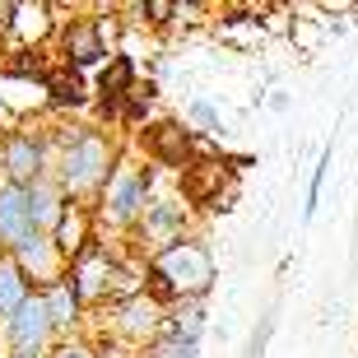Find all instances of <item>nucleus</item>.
Segmentation results:
<instances>
[{
	"instance_id": "nucleus-1",
	"label": "nucleus",
	"mask_w": 358,
	"mask_h": 358,
	"mask_svg": "<svg viewBox=\"0 0 358 358\" xmlns=\"http://www.w3.org/2000/svg\"><path fill=\"white\" fill-rule=\"evenodd\" d=\"M56 182L66 186L70 200L80 205H98L103 186L112 182L117 163L126 159L117 149V140L98 126H56Z\"/></svg>"
},
{
	"instance_id": "nucleus-2",
	"label": "nucleus",
	"mask_w": 358,
	"mask_h": 358,
	"mask_svg": "<svg viewBox=\"0 0 358 358\" xmlns=\"http://www.w3.org/2000/svg\"><path fill=\"white\" fill-rule=\"evenodd\" d=\"M219 279V266H214V247L200 233L163 247L159 256L145 261V293L159 307H182V303H205Z\"/></svg>"
},
{
	"instance_id": "nucleus-3",
	"label": "nucleus",
	"mask_w": 358,
	"mask_h": 358,
	"mask_svg": "<svg viewBox=\"0 0 358 358\" xmlns=\"http://www.w3.org/2000/svg\"><path fill=\"white\" fill-rule=\"evenodd\" d=\"M159 196V163H135V159H121L112 182L103 186V196L93 205L98 214V233L112 228V233H135V224L145 219L149 200Z\"/></svg>"
},
{
	"instance_id": "nucleus-4",
	"label": "nucleus",
	"mask_w": 358,
	"mask_h": 358,
	"mask_svg": "<svg viewBox=\"0 0 358 358\" xmlns=\"http://www.w3.org/2000/svg\"><path fill=\"white\" fill-rule=\"evenodd\" d=\"M0 173L19 186H33L56 173V135L52 131H0Z\"/></svg>"
},
{
	"instance_id": "nucleus-5",
	"label": "nucleus",
	"mask_w": 358,
	"mask_h": 358,
	"mask_svg": "<svg viewBox=\"0 0 358 358\" xmlns=\"http://www.w3.org/2000/svg\"><path fill=\"white\" fill-rule=\"evenodd\" d=\"M182 238H191V205L182 196H154L145 219L135 224V247L149 261V256H159L163 247H173Z\"/></svg>"
},
{
	"instance_id": "nucleus-6",
	"label": "nucleus",
	"mask_w": 358,
	"mask_h": 358,
	"mask_svg": "<svg viewBox=\"0 0 358 358\" xmlns=\"http://www.w3.org/2000/svg\"><path fill=\"white\" fill-rule=\"evenodd\" d=\"M56 340H61V331H56L52 321V307H47V298L42 293H33L19 312H14L5 326H0V349L10 354V349H33V354H52Z\"/></svg>"
},
{
	"instance_id": "nucleus-7",
	"label": "nucleus",
	"mask_w": 358,
	"mask_h": 358,
	"mask_svg": "<svg viewBox=\"0 0 358 358\" xmlns=\"http://www.w3.org/2000/svg\"><path fill=\"white\" fill-rule=\"evenodd\" d=\"M112 56L117 52L107 42L103 19H70V24H61V66L89 75V70H103Z\"/></svg>"
},
{
	"instance_id": "nucleus-8",
	"label": "nucleus",
	"mask_w": 358,
	"mask_h": 358,
	"mask_svg": "<svg viewBox=\"0 0 358 358\" xmlns=\"http://www.w3.org/2000/svg\"><path fill=\"white\" fill-rule=\"evenodd\" d=\"M163 321H168V307H159L149 293H135L126 303H112V335H117L121 345L140 349V354L163 335Z\"/></svg>"
},
{
	"instance_id": "nucleus-9",
	"label": "nucleus",
	"mask_w": 358,
	"mask_h": 358,
	"mask_svg": "<svg viewBox=\"0 0 358 358\" xmlns=\"http://www.w3.org/2000/svg\"><path fill=\"white\" fill-rule=\"evenodd\" d=\"M56 28H61L56 5H47V0H14L10 5V24H5V52H10V47L42 52V42L52 38Z\"/></svg>"
},
{
	"instance_id": "nucleus-10",
	"label": "nucleus",
	"mask_w": 358,
	"mask_h": 358,
	"mask_svg": "<svg viewBox=\"0 0 358 358\" xmlns=\"http://www.w3.org/2000/svg\"><path fill=\"white\" fill-rule=\"evenodd\" d=\"M10 256L19 261V270L33 279V289H38V293L52 289V284H61V279L70 275V261L61 256V247H56L52 233H33V238H24Z\"/></svg>"
},
{
	"instance_id": "nucleus-11",
	"label": "nucleus",
	"mask_w": 358,
	"mask_h": 358,
	"mask_svg": "<svg viewBox=\"0 0 358 358\" xmlns=\"http://www.w3.org/2000/svg\"><path fill=\"white\" fill-rule=\"evenodd\" d=\"M135 84H140V66H135V56L117 52L103 70H98V84H93L98 112H103L107 121H121V107H126V98L135 93Z\"/></svg>"
},
{
	"instance_id": "nucleus-12",
	"label": "nucleus",
	"mask_w": 358,
	"mask_h": 358,
	"mask_svg": "<svg viewBox=\"0 0 358 358\" xmlns=\"http://www.w3.org/2000/svg\"><path fill=\"white\" fill-rule=\"evenodd\" d=\"M145 163H159V168H173V173H186L191 168V131L182 121H154L145 135Z\"/></svg>"
},
{
	"instance_id": "nucleus-13",
	"label": "nucleus",
	"mask_w": 358,
	"mask_h": 358,
	"mask_svg": "<svg viewBox=\"0 0 358 358\" xmlns=\"http://www.w3.org/2000/svg\"><path fill=\"white\" fill-rule=\"evenodd\" d=\"M56 247H61V256H66L70 266L80 261L89 247H98L103 242V233H98V214H93V205H80V200H70V210H66V219L56 224Z\"/></svg>"
},
{
	"instance_id": "nucleus-14",
	"label": "nucleus",
	"mask_w": 358,
	"mask_h": 358,
	"mask_svg": "<svg viewBox=\"0 0 358 358\" xmlns=\"http://www.w3.org/2000/svg\"><path fill=\"white\" fill-rule=\"evenodd\" d=\"M70 196L56 177H42V182L28 186V219H33V233H56V224L66 219Z\"/></svg>"
},
{
	"instance_id": "nucleus-15",
	"label": "nucleus",
	"mask_w": 358,
	"mask_h": 358,
	"mask_svg": "<svg viewBox=\"0 0 358 358\" xmlns=\"http://www.w3.org/2000/svg\"><path fill=\"white\" fill-rule=\"evenodd\" d=\"M24 238H33V219H28V186L10 182L0 191V252H14Z\"/></svg>"
},
{
	"instance_id": "nucleus-16",
	"label": "nucleus",
	"mask_w": 358,
	"mask_h": 358,
	"mask_svg": "<svg viewBox=\"0 0 358 358\" xmlns=\"http://www.w3.org/2000/svg\"><path fill=\"white\" fill-rule=\"evenodd\" d=\"M42 298H47V307H52V321L61 335H80L84 317H89V307H84V298L75 293V284H70V275L61 279V284H52V289H42Z\"/></svg>"
},
{
	"instance_id": "nucleus-17",
	"label": "nucleus",
	"mask_w": 358,
	"mask_h": 358,
	"mask_svg": "<svg viewBox=\"0 0 358 358\" xmlns=\"http://www.w3.org/2000/svg\"><path fill=\"white\" fill-rule=\"evenodd\" d=\"M33 293H38V289H33V279H28L24 270H19V261L5 252V256H0V326H5V321L33 298Z\"/></svg>"
},
{
	"instance_id": "nucleus-18",
	"label": "nucleus",
	"mask_w": 358,
	"mask_h": 358,
	"mask_svg": "<svg viewBox=\"0 0 358 358\" xmlns=\"http://www.w3.org/2000/svg\"><path fill=\"white\" fill-rule=\"evenodd\" d=\"M47 93H52V112H80V107H89V84H84L80 70L70 66H52V75H47Z\"/></svg>"
},
{
	"instance_id": "nucleus-19",
	"label": "nucleus",
	"mask_w": 358,
	"mask_h": 358,
	"mask_svg": "<svg viewBox=\"0 0 358 358\" xmlns=\"http://www.w3.org/2000/svg\"><path fill=\"white\" fill-rule=\"evenodd\" d=\"M205 331H210V307L205 303H182L168 312V321H163V335H177V340H205Z\"/></svg>"
},
{
	"instance_id": "nucleus-20",
	"label": "nucleus",
	"mask_w": 358,
	"mask_h": 358,
	"mask_svg": "<svg viewBox=\"0 0 358 358\" xmlns=\"http://www.w3.org/2000/svg\"><path fill=\"white\" fill-rule=\"evenodd\" d=\"M186 126L196 135H210V140H224V131H228V117L219 112V107L210 103V98H186Z\"/></svg>"
},
{
	"instance_id": "nucleus-21",
	"label": "nucleus",
	"mask_w": 358,
	"mask_h": 358,
	"mask_svg": "<svg viewBox=\"0 0 358 358\" xmlns=\"http://www.w3.org/2000/svg\"><path fill=\"white\" fill-rule=\"evenodd\" d=\"M331 163H335V145L326 140L317 154V163H312V177H307V200H303V224H312L317 219V205H321V186H326V177H331Z\"/></svg>"
},
{
	"instance_id": "nucleus-22",
	"label": "nucleus",
	"mask_w": 358,
	"mask_h": 358,
	"mask_svg": "<svg viewBox=\"0 0 358 358\" xmlns=\"http://www.w3.org/2000/svg\"><path fill=\"white\" fill-rule=\"evenodd\" d=\"M131 14L145 28H168L177 24V0H140V5H131Z\"/></svg>"
},
{
	"instance_id": "nucleus-23",
	"label": "nucleus",
	"mask_w": 358,
	"mask_h": 358,
	"mask_svg": "<svg viewBox=\"0 0 358 358\" xmlns=\"http://www.w3.org/2000/svg\"><path fill=\"white\" fill-rule=\"evenodd\" d=\"M275 331H279V307H266L261 321H256V331H252V340H247V358H266Z\"/></svg>"
},
{
	"instance_id": "nucleus-24",
	"label": "nucleus",
	"mask_w": 358,
	"mask_h": 358,
	"mask_svg": "<svg viewBox=\"0 0 358 358\" xmlns=\"http://www.w3.org/2000/svg\"><path fill=\"white\" fill-rule=\"evenodd\" d=\"M140 358H200V345L196 340H177V335H159Z\"/></svg>"
},
{
	"instance_id": "nucleus-25",
	"label": "nucleus",
	"mask_w": 358,
	"mask_h": 358,
	"mask_svg": "<svg viewBox=\"0 0 358 358\" xmlns=\"http://www.w3.org/2000/svg\"><path fill=\"white\" fill-rule=\"evenodd\" d=\"M47 358H103V349H98V340H84V335H61Z\"/></svg>"
},
{
	"instance_id": "nucleus-26",
	"label": "nucleus",
	"mask_w": 358,
	"mask_h": 358,
	"mask_svg": "<svg viewBox=\"0 0 358 358\" xmlns=\"http://www.w3.org/2000/svg\"><path fill=\"white\" fill-rule=\"evenodd\" d=\"M200 14H210V5H196V0H177V24H200Z\"/></svg>"
},
{
	"instance_id": "nucleus-27",
	"label": "nucleus",
	"mask_w": 358,
	"mask_h": 358,
	"mask_svg": "<svg viewBox=\"0 0 358 358\" xmlns=\"http://www.w3.org/2000/svg\"><path fill=\"white\" fill-rule=\"evenodd\" d=\"M270 112H289V93H270Z\"/></svg>"
},
{
	"instance_id": "nucleus-28",
	"label": "nucleus",
	"mask_w": 358,
	"mask_h": 358,
	"mask_svg": "<svg viewBox=\"0 0 358 358\" xmlns=\"http://www.w3.org/2000/svg\"><path fill=\"white\" fill-rule=\"evenodd\" d=\"M0 358H47V354H33V349H10V354H0Z\"/></svg>"
},
{
	"instance_id": "nucleus-29",
	"label": "nucleus",
	"mask_w": 358,
	"mask_h": 358,
	"mask_svg": "<svg viewBox=\"0 0 358 358\" xmlns=\"http://www.w3.org/2000/svg\"><path fill=\"white\" fill-rule=\"evenodd\" d=\"M354 354H358V349H354Z\"/></svg>"
},
{
	"instance_id": "nucleus-30",
	"label": "nucleus",
	"mask_w": 358,
	"mask_h": 358,
	"mask_svg": "<svg viewBox=\"0 0 358 358\" xmlns=\"http://www.w3.org/2000/svg\"><path fill=\"white\" fill-rule=\"evenodd\" d=\"M0 256H5V252H0Z\"/></svg>"
}]
</instances>
